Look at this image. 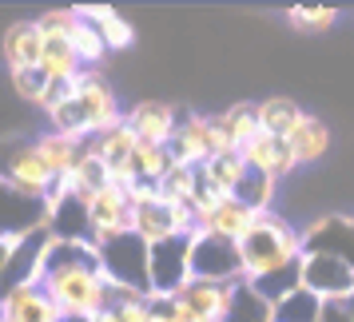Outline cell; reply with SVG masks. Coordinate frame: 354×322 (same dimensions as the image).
Returning <instances> with one entry per match:
<instances>
[{
    "mask_svg": "<svg viewBox=\"0 0 354 322\" xmlns=\"http://www.w3.org/2000/svg\"><path fill=\"white\" fill-rule=\"evenodd\" d=\"M88 147H92L100 160L112 167V163H124V160H131V155H136V147H140V135L131 131V124H120V128L108 131V135H96V140H88Z\"/></svg>",
    "mask_w": 354,
    "mask_h": 322,
    "instance_id": "obj_25",
    "label": "cell"
},
{
    "mask_svg": "<svg viewBox=\"0 0 354 322\" xmlns=\"http://www.w3.org/2000/svg\"><path fill=\"white\" fill-rule=\"evenodd\" d=\"M84 20H92L100 28V36H104V44H108V52H124L136 44V28H131L128 20L120 17L115 8H104V4H84V8H76Z\"/></svg>",
    "mask_w": 354,
    "mask_h": 322,
    "instance_id": "obj_19",
    "label": "cell"
},
{
    "mask_svg": "<svg viewBox=\"0 0 354 322\" xmlns=\"http://www.w3.org/2000/svg\"><path fill=\"white\" fill-rule=\"evenodd\" d=\"M303 247L306 255H335L354 263V219L346 215H326L315 227L303 231Z\"/></svg>",
    "mask_w": 354,
    "mask_h": 322,
    "instance_id": "obj_11",
    "label": "cell"
},
{
    "mask_svg": "<svg viewBox=\"0 0 354 322\" xmlns=\"http://www.w3.org/2000/svg\"><path fill=\"white\" fill-rule=\"evenodd\" d=\"M171 160L183 163V167H203V163H211L207 115L179 120V131H176V140H171Z\"/></svg>",
    "mask_w": 354,
    "mask_h": 322,
    "instance_id": "obj_16",
    "label": "cell"
},
{
    "mask_svg": "<svg viewBox=\"0 0 354 322\" xmlns=\"http://www.w3.org/2000/svg\"><path fill=\"white\" fill-rule=\"evenodd\" d=\"M287 20L303 32H326L338 24V8H303L299 4V8H287Z\"/></svg>",
    "mask_w": 354,
    "mask_h": 322,
    "instance_id": "obj_31",
    "label": "cell"
},
{
    "mask_svg": "<svg viewBox=\"0 0 354 322\" xmlns=\"http://www.w3.org/2000/svg\"><path fill=\"white\" fill-rule=\"evenodd\" d=\"M322 322H354V314L346 310V303H326V310H322Z\"/></svg>",
    "mask_w": 354,
    "mask_h": 322,
    "instance_id": "obj_33",
    "label": "cell"
},
{
    "mask_svg": "<svg viewBox=\"0 0 354 322\" xmlns=\"http://www.w3.org/2000/svg\"><path fill=\"white\" fill-rule=\"evenodd\" d=\"M40 287L60 306L64 322H96L108 310V271L100 263V247L88 239H56L44 243L40 258Z\"/></svg>",
    "mask_w": 354,
    "mask_h": 322,
    "instance_id": "obj_1",
    "label": "cell"
},
{
    "mask_svg": "<svg viewBox=\"0 0 354 322\" xmlns=\"http://www.w3.org/2000/svg\"><path fill=\"white\" fill-rule=\"evenodd\" d=\"M247 160L243 155H219V160H211V163H203L199 167V179L207 183L211 191H219L223 199H235L239 195V187H243V179H247Z\"/></svg>",
    "mask_w": 354,
    "mask_h": 322,
    "instance_id": "obj_20",
    "label": "cell"
},
{
    "mask_svg": "<svg viewBox=\"0 0 354 322\" xmlns=\"http://www.w3.org/2000/svg\"><path fill=\"white\" fill-rule=\"evenodd\" d=\"M223 128L231 131V140L239 144V151L255 135H263V124H259V104H235V108H227L223 112Z\"/></svg>",
    "mask_w": 354,
    "mask_h": 322,
    "instance_id": "obj_27",
    "label": "cell"
},
{
    "mask_svg": "<svg viewBox=\"0 0 354 322\" xmlns=\"http://www.w3.org/2000/svg\"><path fill=\"white\" fill-rule=\"evenodd\" d=\"M306 247H303V231H295V227L283 219V215H274L267 211L263 215V223L239 243V258H243V283H263V278H271V274H283V271H295L299 263H303Z\"/></svg>",
    "mask_w": 354,
    "mask_h": 322,
    "instance_id": "obj_2",
    "label": "cell"
},
{
    "mask_svg": "<svg viewBox=\"0 0 354 322\" xmlns=\"http://www.w3.org/2000/svg\"><path fill=\"white\" fill-rule=\"evenodd\" d=\"M0 322H4V319H0Z\"/></svg>",
    "mask_w": 354,
    "mask_h": 322,
    "instance_id": "obj_35",
    "label": "cell"
},
{
    "mask_svg": "<svg viewBox=\"0 0 354 322\" xmlns=\"http://www.w3.org/2000/svg\"><path fill=\"white\" fill-rule=\"evenodd\" d=\"M80 17V12H76ZM72 48H76V56H80L84 68H96L104 56H108V44H104V36H100V28L92 24V20H76V28H72Z\"/></svg>",
    "mask_w": 354,
    "mask_h": 322,
    "instance_id": "obj_28",
    "label": "cell"
},
{
    "mask_svg": "<svg viewBox=\"0 0 354 322\" xmlns=\"http://www.w3.org/2000/svg\"><path fill=\"white\" fill-rule=\"evenodd\" d=\"M223 322H274V303H267L251 283H239Z\"/></svg>",
    "mask_w": 354,
    "mask_h": 322,
    "instance_id": "obj_24",
    "label": "cell"
},
{
    "mask_svg": "<svg viewBox=\"0 0 354 322\" xmlns=\"http://www.w3.org/2000/svg\"><path fill=\"white\" fill-rule=\"evenodd\" d=\"M40 52H44L40 20H17V24H8L4 36H0V56H4L8 72H20V68L40 64Z\"/></svg>",
    "mask_w": 354,
    "mask_h": 322,
    "instance_id": "obj_14",
    "label": "cell"
},
{
    "mask_svg": "<svg viewBox=\"0 0 354 322\" xmlns=\"http://www.w3.org/2000/svg\"><path fill=\"white\" fill-rule=\"evenodd\" d=\"M192 278H203V283H243L239 243L223 239L215 231H195L192 235Z\"/></svg>",
    "mask_w": 354,
    "mask_h": 322,
    "instance_id": "obj_4",
    "label": "cell"
},
{
    "mask_svg": "<svg viewBox=\"0 0 354 322\" xmlns=\"http://www.w3.org/2000/svg\"><path fill=\"white\" fill-rule=\"evenodd\" d=\"M346 310H351V314H354V294H351V299H346Z\"/></svg>",
    "mask_w": 354,
    "mask_h": 322,
    "instance_id": "obj_34",
    "label": "cell"
},
{
    "mask_svg": "<svg viewBox=\"0 0 354 322\" xmlns=\"http://www.w3.org/2000/svg\"><path fill=\"white\" fill-rule=\"evenodd\" d=\"M100 263H104V271H108L112 283L151 294V247H147L136 231H131V235H120V239H112V243H104V247H100Z\"/></svg>",
    "mask_w": 354,
    "mask_h": 322,
    "instance_id": "obj_3",
    "label": "cell"
},
{
    "mask_svg": "<svg viewBox=\"0 0 354 322\" xmlns=\"http://www.w3.org/2000/svg\"><path fill=\"white\" fill-rule=\"evenodd\" d=\"M290 147H295V155H299V163H315L322 160L326 151H330V128L322 124L319 115H303V124L295 128V135H290Z\"/></svg>",
    "mask_w": 354,
    "mask_h": 322,
    "instance_id": "obj_22",
    "label": "cell"
},
{
    "mask_svg": "<svg viewBox=\"0 0 354 322\" xmlns=\"http://www.w3.org/2000/svg\"><path fill=\"white\" fill-rule=\"evenodd\" d=\"M0 319L4 322H64L60 306L52 303V294L40 287V278L17 283L0 294Z\"/></svg>",
    "mask_w": 354,
    "mask_h": 322,
    "instance_id": "obj_10",
    "label": "cell"
},
{
    "mask_svg": "<svg viewBox=\"0 0 354 322\" xmlns=\"http://www.w3.org/2000/svg\"><path fill=\"white\" fill-rule=\"evenodd\" d=\"M32 144H36V151H40L44 167L56 176V183L72 176L76 163H80V155H84V140H72V135H60V131H44Z\"/></svg>",
    "mask_w": 354,
    "mask_h": 322,
    "instance_id": "obj_17",
    "label": "cell"
},
{
    "mask_svg": "<svg viewBox=\"0 0 354 322\" xmlns=\"http://www.w3.org/2000/svg\"><path fill=\"white\" fill-rule=\"evenodd\" d=\"M263 215H267V211H251L247 203H239V199H223L207 231H215V235H223V239H231V243H243L259 223H263Z\"/></svg>",
    "mask_w": 354,
    "mask_h": 322,
    "instance_id": "obj_18",
    "label": "cell"
},
{
    "mask_svg": "<svg viewBox=\"0 0 354 322\" xmlns=\"http://www.w3.org/2000/svg\"><path fill=\"white\" fill-rule=\"evenodd\" d=\"M131 163H136V171H140V183H156V187H160L163 179H167V171L176 167L171 147H156V144H140L136 155H131Z\"/></svg>",
    "mask_w": 354,
    "mask_h": 322,
    "instance_id": "obj_26",
    "label": "cell"
},
{
    "mask_svg": "<svg viewBox=\"0 0 354 322\" xmlns=\"http://www.w3.org/2000/svg\"><path fill=\"white\" fill-rule=\"evenodd\" d=\"M128 124L140 135V144H156V147H171V140L179 131L176 112L167 104H160V100H140L128 112Z\"/></svg>",
    "mask_w": 354,
    "mask_h": 322,
    "instance_id": "obj_13",
    "label": "cell"
},
{
    "mask_svg": "<svg viewBox=\"0 0 354 322\" xmlns=\"http://www.w3.org/2000/svg\"><path fill=\"white\" fill-rule=\"evenodd\" d=\"M0 179L12 183L17 191L36 195V199H52L56 191V176H52L36 144H17V147H4L0 151Z\"/></svg>",
    "mask_w": 354,
    "mask_h": 322,
    "instance_id": "obj_7",
    "label": "cell"
},
{
    "mask_svg": "<svg viewBox=\"0 0 354 322\" xmlns=\"http://www.w3.org/2000/svg\"><path fill=\"white\" fill-rule=\"evenodd\" d=\"M192 278V235L151 247V299H171Z\"/></svg>",
    "mask_w": 354,
    "mask_h": 322,
    "instance_id": "obj_9",
    "label": "cell"
},
{
    "mask_svg": "<svg viewBox=\"0 0 354 322\" xmlns=\"http://www.w3.org/2000/svg\"><path fill=\"white\" fill-rule=\"evenodd\" d=\"M322 310H326V303H322L315 290H290L287 299H279L274 303V322H322Z\"/></svg>",
    "mask_w": 354,
    "mask_h": 322,
    "instance_id": "obj_23",
    "label": "cell"
},
{
    "mask_svg": "<svg viewBox=\"0 0 354 322\" xmlns=\"http://www.w3.org/2000/svg\"><path fill=\"white\" fill-rule=\"evenodd\" d=\"M235 287H239V283H203V278H187V283L176 290V299H183L203 322H223L227 310H231V299H235Z\"/></svg>",
    "mask_w": 354,
    "mask_h": 322,
    "instance_id": "obj_15",
    "label": "cell"
},
{
    "mask_svg": "<svg viewBox=\"0 0 354 322\" xmlns=\"http://www.w3.org/2000/svg\"><path fill=\"white\" fill-rule=\"evenodd\" d=\"M243 160H247V167L251 171H263V176H271L274 183L279 179H287L295 167H299V155H295V147H290V140H279V135H255L251 144L239 151Z\"/></svg>",
    "mask_w": 354,
    "mask_h": 322,
    "instance_id": "obj_12",
    "label": "cell"
},
{
    "mask_svg": "<svg viewBox=\"0 0 354 322\" xmlns=\"http://www.w3.org/2000/svg\"><path fill=\"white\" fill-rule=\"evenodd\" d=\"M12 88H17L20 100H28V104H36V108H44L56 84L44 76V68H40V64H32V68H20V72H12Z\"/></svg>",
    "mask_w": 354,
    "mask_h": 322,
    "instance_id": "obj_29",
    "label": "cell"
},
{
    "mask_svg": "<svg viewBox=\"0 0 354 322\" xmlns=\"http://www.w3.org/2000/svg\"><path fill=\"white\" fill-rule=\"evenodd\" d=\"M207 140H211V160H219V155H239V144H235L231 131L223 128V115H207Z\"/></svg>",
    "mask_w": 354,
    "mask_h": 322,
    "instance_id": "obj_32",
    "label": "cell"
},
{
    "mask_svg": "<svg viewBox=\"0 0 354 322\" xmlns=\"http://www.w3.org/2000/svg\"><path fill=\"white\" fill-rule=\"evenodd\" d=\"M239 203H247L251 211H271V199H274V179L263 176V171H247L243 179L239 195H235Z\"/></svg>",
    "mask_w": 354,
    "mask_h": 322,
    "instance_id": "obj_30",
    "label": "cell"
},
{
    "mask_svg": "<svg viewBox=\"0 0 354 322\" xmlns=\"http://www.w3.org/2000/svg\"><path fill=\"white\" fill-rule=\"evenodd\" d=\"M299 278L306 290H315L322 303H346L354 294V263L335 255H303Z\"/></svg>",
    "mask_w": 354,
    "mask_h": 322,
    "instance_id": "obj_8",
    "label": "cell"
},
{
    "mask_svg": "<svg viewBox=\"0 0 354 322\" xmlns=\"http://www.w3.org/2000/svg\"><path fill=\"white\" fill-rule=\"evenodd\" d=\"M72 88H76V100H80L84 115H88L92 140H96V135H108V131H115L120 124H128V115L120 112V104H115L112 84L104 80L96 68H84L80 76L72 80Z\"/></svg>",
    "mask_w": 354,
    "mask_h": 322,
    "instance_id": "obj_6",
    "label": "cell"
},
{
    "mask_svg": "<svg viewBox=\"0 0 354 322\" xmlns=\"http://www.w3.org/2000/svg\"><path fill=\"white\" fill-rule=\"evenodd\" d=\"M84 211H88V231H92V243H96V247L120 239V235H131L136 207H131L128 191H120L112 183L88 195V199H84Z\"/></svg>",
    "mask_w": 354,
    "mask_h": 322,
    "instance_id": "obj_5",
    "label": "cell"
},
{
    "mask_svg": "<svg viewBox=\"0 0 354 322\" xmlns=\"http://www.w3.org/2000/svg\"><path fill=\"white\" fill-rule=\"evenodd\" d=\"M303 115L306 112L287 96H271V100L259 104V124H263V131H267V135H279V140H290L295 128L303 124Z\"/></svg>",
    "mask_w": 354,
    "mask_h": 322,
    "instance_id": "obj_21",
    "label": "cell"
}]
</instances>
